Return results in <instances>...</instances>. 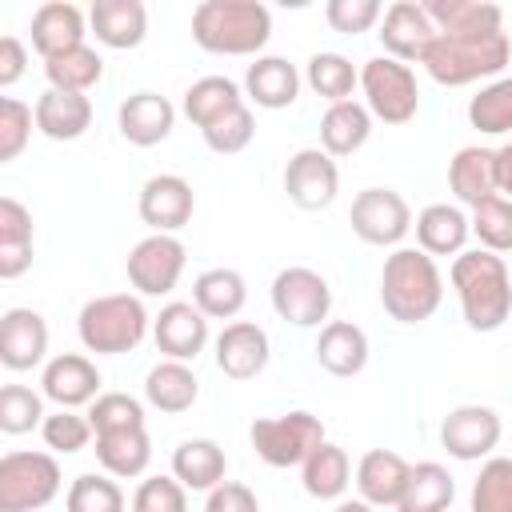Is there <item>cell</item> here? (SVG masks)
I'll return each instance as SVG.
<instances>
[{
    "label": "cell",
    "mask_w": 512,
    "mask_h": 512,
    "mask_svg": "<svg viewBox=\"0 0 512 512\" xmlns=\"http://www.w3.org/2000/svg\"><path fill=\"white\" fill-rule=\"evenodd\" d=\"M448 280L456 288L464 324L472 332L504 328V320L512 316V272H508L504 256H496L488 248L460 252L448 268Z\"/></svg>",
    "instance_id": "6da1fadb"
},
{
    "label": "cell",
    "mask_w": 512,
    "mask_h": 512,
    "mask_svg": "<svg viewBox=\"0 0 512 512\" xmlns=\"http://www.w3.org/2000/svg\"><path fill=\"white\" fill-rule=\"evenodd\" d=\"M508 60H512V44H508L504 28H496V32H436V40L420 56L424 72L444 88L496 80V76H504Z\"/></svg>",
    "instance_id": "7a4b0ae2"
},
{
    "label": "cell",
    "mask_w": 512,
    "mask_h": 512,
    "mask_svg": "<svg viewBox=\"0 0 512 512\" xmlns=\"http://www.w3.org/2000/svg\"><path fill=\"white\" fill-rule=\"evenodd\" d=\"M192 40L212 56H260L272 40V12L260 0H200L192 8Z\"/></svg>",
    "instance_id": "3957f363"
},
{
    "label": "cell",
    "mask_w": 512,
    "mask_h": 512,
    "mask_svg": "<svg viewBox=\"0 0 512 512\" xmlns=\"http://www.w3.org/2000/svg\"><path fill=\"white\" fill-rule=\"evenodd\" d=\"M444 300V276L420 248H392L380 268V304L400 324L428 320Z\"/></svg>",
    "instance_id": "277c9868"
},
{
    "label": "cell",
    "mask_w": 512,
    "mask_h": 512,
    "mask_svg": "<svg viewBox=\"0 0 512 512\" xmlns=\"http://www.w3.org/2000/svg\"><path fill=\"white\" fill-rule=\"evenodd\" d=\"M148 328H152V316L144 312V300L132 292L92 296L76 316L80 344L96 356H124V352L140 348Z\"/></svg>",
    "instance_id": "5b68a950"
},
{
    "label": "cell",
    "mask_w": 512,
    "mask_h": 512,
    "mask_svg": "<svg viewBox=\"0 0 512 512\" xmlns=\"http://www.w3.org/2000/svg\"><path fill=\"white\" fill-rule=\"evenodd\" d=\"M248 440H252L256 456L268 468H300L324 444V424H320V416L296 408V412H284V416L252 420Z\"/></svg>",
    "instance_id": "8992f818"
},
{
    "label": "cell",
    "mask_w": 512,
    "mask_h": 512,
    "mask_svg": "<svg viewBox=\"0 0 512 512\" xmlns=\"http://www.w3.org/2000/svg\"><path fill=\"white\" fill-rule=\"evenodd\" d=\"M60 464L52 452L0 456V512H40L60 496Z\"/></svg>",
    "instance_id": "52a82bcc"
},
{
    "label": "cell",
    "mask_w": 512,
    "mask_h": 512,
    "mask_svg": "<svg viewBox=\"0 0 512 512\" xmlns=\"http://www.w3.org/2000/svg\"><path fill=\"white\" fill-rule=\"evenodd\" d=\"M360 88H364V108L372 112V120L408 124L420 112V84L404 60H392V56L364 60Z\"/></svg>",
    "instance_id": "ba28073f"
},
{
    "label": "cell",
    "mask_w": 512,
    "mask_h": 512,
    "mask_svg": "<svg viewBox=\"0 0 512 512\" xmlns=\"http://www.w3.org/2000/svg\"><path fill=\"white\" fill-rule=\"evenodd\" d=\"M272 308L296 328H324L332 312V288L316 268L288 264L272 276Z\"/></svg>",
    "instance_id": "9c48e42d"
},
{
    "label": "cell",
    "mask_w": 512,
    "mask_h": 512,
    "mask_svg": "<svg viewBox=\"0 0 512 512\" xmlns=\"http://www.w3.org/2000/svg\"><path fill=\"white\" fill-rule=\"evenodd\" d=\"M348 224L364 244L400 248V240L412 232V208L396 188H364L348 208Z\"/></svg>",
    "instance_id": "30bf717a"
},
{
    "label": "cell",
    "mask_w": 512,
    "mask_h": 512,
    "mask_svg": "<svg viewBox=\"0 0 512 512\" xmlns=\"http://www.w3.org/2000/svg\"><path fill=\"white\" fill-rule=\"evenodd\" d=\"M184 264H188V248L180 244V236L148 232L128 252V284L140 296H168L180 284Z\"/></svg>",
    "instance_id": "8fae6325"
},
{
    "label": "cell",
    "mask_w": 512,
    "mask_h": 512,
    "mask_svg": "<svg viewBox=\"0 0 512 512\" xmlns=\"http://www.w3.org/2000/svg\"><path fill=\"white\" fill-rule=\"evenodd\" d=\"M284 192L296 208L320 212L340 192V168L324 148H300L284 164Z\"/></svg>",
    "instance_id": "7c38bea8"
},
{
    "label": "cell",
    "mask_w": 512,
    "mask_h": 512,
    "mask_svg": "<svg viewBox=\"0 0 512 512\" xmlns=\"http://www.w3.org/2000/svg\"><path fill=\"white\" fill-rule=\"evenodd\" d=\"M500 436H504V424L488 404H460L440 424V444L456 460H488Z\"/></svg>",
    "instance_id": "4fadbf2b"
},
{
    "label": "cell",
    "mask_w": 512,
    "mask_h": 512,
    "mask_svg": "<svg viewBox=\"0 0 512 512\" xmlns=\"http://www.w3.org/2000/svg\"><path fill=\"white\" fill-rule=\"evenodd\" d=\"M136 208H140V220H144L152 232L176 236V232L192 220V212H196V192H192V184H188L184 176L160 172V176H148V180L140 184Z\"/></svg>",
    "instance_id": "5bb4252c"
},
{
    "label": "cell",
    "mask_w": 512,
    "mask_h": 512,
    "mask_svg": "<svg viewBox=\"0 0 512 512\" xmlns=\"http://www.w3.org/2000/svg\"><path fill=\"white\" fill-rule=\"evenodd\" d=\"M272 360L268 332L256 320H228L216 336V368L228 380H256Z\"/></svg>",
    "instance_id": "9a60e30c"
},
{
    "label": "cell",
    "mask_w": 512,
    "mask_h": 512,
    "mask_svg": "<svg viewBox=\"0 0 512 512\" xmlns=\"http://www.w3.org/2000/svg\"><path fill=\"white\" fill-rule=\"evenodd\" d=\"M152 340L164 352V360H196L208 344V316L192 300H172L152 320Z\"/></svg>",
    "instance_id": "2e32d148"
},
{
    "label": "cell",
    "mask_w": 512,
    "mask_h": 512,
    "mask_svg": "<svg viewBox=\"0 0 512 512\" xmlns=\"http://www.w3.org/2000/svg\"><path fill=\"white\" fill-rule=\"evenodd\" d=\"M376 36H380V44H384V56L404 60V64H412V60L420 64L424 48L436 40V28H432L424 4H416V0H396V4L384 8Z\"/></svg>",
    "instance_id": "e0dca14e"
},
{
    "label": "cell",
    "mask_w": 512,
    "mask_h": 512,
    "mask_svg": "<svg viewBox=\"0 0 512 512\" xmlns=\"http://www.w3.org/2000/svg\"><path fill=\"white\" fill-rule=\"evenodd\" d=\"M48 324L36 308H8L0 316V364L8 372H28L48 364Z\"/></svg>",
    "instance_id": "ac0fdd59"
},
{
    "label": "cell",
    "mask_w": 512,
    "mask_h": 512,
    "mask_svg": "<svg viewBox=\"0 0 512 512\" xmlns=\"http://www.w3.org/2000/svg\"><path fill=\"white\" fill-rule=\"evenodd\" d=\"M100 368L84 352H60L40 372V392L60 408H80L100 396Z\"/></svg>",
    "instance_id": "d6986e66"
},
{
    "label": "cell",
    "mask_w": 512,
    "mask_h": 512,
    "mask_svg": "<svg viewBox=\"0 0 512 512\" xmlns=\"http://www.w3.org/2000/svg\"><path fill=\"white\" fill-rule=\"evenodd\" d=\"M408 476H412V464L400 452L372 448L356 464V492L372 508H396L400 496H404V488H408Z\"/></svg>",
    "instance_id": "ffe728a7"
},
{
    "label": "cell",
    "mask_w": 512,
    "mask_h": 512,
    "mask_svg": "<svg viewBox=\"0 0 512 512\" xmlns=\"http://www.w3.org/2000/svg\"><path fill=\"white\" fill-rule=\"evenodd\" d=\"M28 32H32V48H36L44 60H52V56L72 52V48L84 44V36H88V16H84L76 4H68V0H48V4H40V8L32 12Z\"/></svg>",
    "instance_id": "44dd1931"
},
{
    "label": "cell",
    "mask_w": 512,
    "mask_h": 512,
    "mask_svg": "<svg viewBox=\"0 0 512 512\" xmlns=\"http://www.w3.org/2000/svg\"><path fill=\"white\" fill-rule=\"evenodd\" d=\"M116 124H120V136L136 148H152L160 140L172 136V124H176V108L168 96L160 92H132L120 112H116Z\"/></svg>",
    "instance_id": "7402d4cb"
},
{
    "label": "cell",
    "mask_w": 512,
    "mask_h": 512,
    "mask_svg": "<svg viewBox=\"0 0 512 512\" xmlns=\"http://www.w3.org/2000/svg\"><path fill=\"white\" fill-rule=\"evenodd\" d=\"M412 228H416V248L428 252L432 260L436 256H460L468 236H472V224H468L460 204H428L416 212Z\"/></svg>",
    "instance_id": "603a6c76"
},
{
    "label": "cell",
    "mask_w": 512,
    "mask_h": 512,
    "mask_svg": "<svg viewBox=\"0 0 512 512\" xmlns=\"http://www.w3.org/2000/svg\"><path fill=\"white\" fill-rule=\"evenodd\" d=\"M244 96L256 108H268V112L296 104V96H300V72H296V64L284 60V56H256L248 64V72H244Z\"/></svg>",
    "instance_id": "cb8c5ba5"
},
{
    "label": "cell",
    "mask_w": 512,
    "mask_h": 512,
    "mask_svg": "<svg viewBox=\"0 0 512 512\" xmlns=\"http://www.w3.org/2000/svg\"><path fill=\"white\" fill-rule=\"evenodd\" d=\"M32 112H36V132H44L48 140H80L92 128V100L84 92L44 88Z\"/></svg>",
    "instance_id": "d4e9b609"
},
{
    "label": "cell",
    "mask_w": 512,
    "mask_h": 512,
    "mask_svg": "<svg viewBox=\"0 0 512 512\" xmlns=\"http://www.w3.org/2000/svg\"><path fill=\"white\" fill-rule=\"evenodd\" d=\"M88 24L104 48H136L148 36V8L140 0H96L88 8Z\"/></svg>",
    "instance_id": "484cf974"
},
{
    "label": "cell",
    "mask_w": 512,
    "mask_h": 512,
    "mask_svg": "<svg viewBox=\"0 0 512 512\" xmlns=\"http://www.w3.org/2000/svg\"><path fill=\"white\" fill-rule=\"evenodd\" d=\"M448 188L468 208H476L480 200L496 196L500 192V184H496V148H480V144L460 148L448 160Z\"/></svg>",
    "instance_id": "4316f807"
},
{
    "label": "cell",
    "mask_w": 512,
    "mask_h": 512,
    "mask_svg": "<svg viewBox=\"0 0 512 512\" xmlns=\"http://www.w3.org/2000/svg\"><path fill=\"white\" fill-rule=\"evenodd\" d=\"M316 364L332 376H360L368 364V336L352 320H328L316 336Z\"/></svg>",
    "instance_id": "83f0119b"
},
{
    "label": "cell",
    "mask_w": 512,
    "mask_h": 512,
    "mask_svg": "<svg viewBox=\"0 0 512 512\" xmlns=\"http://www.w3.org/2000/svg\"><path fill=\"white\" fill-rule=\"evenodd\" d=\"M224 472H228V456L216 440L208 436H192V440H180L176 452H172V476L188 488V492H212L216 484H224Z\"/></svg>",
    "instance_id": "f1b7e54d"
},
{
    "label": "cell",
    "mask_w": 512,
    "mask_h": 512,
    "mask_svg": "<svg viewBox=\"0 0 512 512\" xmlns=\"http://www.w3.org/2000/svg\"><path fill=\"white\" fill-rule=\"evenodd\" d=\"M196 396H200V380L184 360H160L144 376V400L164 416L188 412L196 404Z\"/></svg>",
    "instance_id": "f546056e"
},
{
    "label": "cell",
    "mask_w": 512,
    "mask_h": 512,
    "mask_svg": "<svg viewBox=\"0 0 512 512\" xmlns=\"http://www.w3.org/2000/svg\"><path fill=\"white\" fill-rule=\"evenodd\" d=\"M372 136V112L360 100H340L328 104L320 116V148L336 160V156H352L368 144Z\"/></svg>",
    "instance_id": "4dcf8cb0"
},
{
    "label": "cell",
    "mask_w": 512,
    "mask_h": 512,
    "mask_svg": "<svg viewBox=\"0 0 512 512\" xmlns=\"http://www.w3.org/2000/svg\"><path fill=\"white\" fill-rule=\"evenodd\" d=\"M32 268V212L16 200H0V280H16Z\"/></svg>",
    "instance_id": "1f68e13d"
},
{
    "label": "cell",
    "mask_w": 512,
    "mask_h": 512,
    "mask_svg": "<svg viewBox=\"0 0 512 512\" xmlns=\"http://www.w3.org/2000/svg\"><path fill=\"white\" fill-rule=\"evenodd\" d=\"M248 300V284L236 268H204L192 280V304L208 320H236Z\"/></svg>",
    "instance_id": "d6a6232c"
},
{
    "label": "cell",
    "mask_w": 512,
    "mask_h": 512,
    "mask_svg": "<svg viewBox=\"0 0 512 512\" xmlns=\"http://www.w3.org/2000/svg\"><path fill=\"white\" fill-rule=\"evenodd\" d=\"M300 484L312 500H344L348 484H352V460L340 444L324 440L304 464H300Z\"/></svg>",
    "instance_id": "836d02e7"
},
{
    "label": "cell",
    "mask_w": 512,
    "mask_h": 512,
    "mask_svg": "<svg viewBox=\"0 0 512 512\" xmlns=\"http://www.w3.org/2000/svg\"><path fill=\"white\" fill-rule=\"evenodd\" d=\"M244 108V92L232 76H200L188 92H184V116L204 132L216 120H224L228 112Z\"/></svg>",
    "instance_id": "e575fe53"
},
{
    "label": "cell",
    "mask_w": 512,
    "mask_h": 512,
    "mask_svg": "<svg viewBox=\"0 0 512 512\" xmlns=\"http://www.w3.org/2000/svg\"><path fill=\"white\" fill-rule=\"evenodd\" d=\"M96 460L108 476L116 480H136L144 476L152 460V440L144 428H124V432H104L96 436Z\"/></svg>",
    "instance_id": "d590c367"
},
{
    "label": "cell",
    "mask_w": 512,
    "mask_h": 512,
    "mask_svg": "<svg viewBox=\"0 0 512 512\" xmlns=\"http://www.w3.org/2000/svg\"><path fill=\"white\" fill-rule=\"evenodd\" d=\"M452 500H456L452 472L436 460H424V464H412V476H408V488H404L396 512H448Z\"/></svg>",
    "instance_id": "8d00e7d4"
},
{
    "label": "cell",
    "mask_w": 512,
    "mask_h": 512,
    "mask_svg": "<svg viewBox=\"0 0 512 512\" xmlns=\"http://www.w3.org/2000/svg\"><path fill=\"white\" fill-rule=\"evenodd\" d=\"M436 32H496L504 24L492 0H420Z\"/></svg>",
    "instance_id": "74e56055"
},
{
    "label": "cell",
    "mask_w": 512,
    "mask_h": 512,
    "mask_svg": "<svg viewBox=\"0 0 512 512\" xmlns=\"http://www.w3.org/2000/svg\"><path fill=\"white\" fill-rule=\"evenodd\" d=\"M44 76H48V88H60V92H88L92 84H100L104 76V56L88 44L72 48V52H60L52 60H44Z\"/></svg>",
    "instance_id": "f35d334b"
},
{
    "label": "cell",
    "mask_w": 512,
    "mask_h": 512,
    "mask_svg": "<svg viewBox=\"0 0 512 512\" xmlns=\"http://www.w3.org/2000/svg\"><path fill=\"white\" fill-rule=\"evenodd\" d=\"M468 124L484 136L512 132V76H496L480 84V92L468 100Z\"/></svg>",
    "instance_id": "ab89813d"
},
{
    "label": "cell",
    "mask_w": 512,
    "mask_h": 512,
    "mask_svg": "<svg viewBox=\"0 0 512 512\" xmlns=\"http://www.w3.org/2000/svg\"><path fill=\"white\" fill-rule=\"evenodd\" d=\"M304 80L316 96H324L328 104H340V100H352V88L360 84V72L340 52H316L304 68Z\"/></svg>",
    "instance_id": "60d3db41"
},
{
    "label": "cell",
    "mask_w": 512,
    "mask_h": 512,
    "mask_svg": "<svg viewBox=\"0 0 512 512\" xmlns=\"http://www.w3.org/2000/svg\"><path fill=\"white\" fill-rule=\"evenodd\" d=\"M472 512H512V456H488L468 496Z\"/></svg>",
    "instance_id": "b9f144b4"
},
{
    "label": "cell",
    "mask_w": 512,
    "mask_h": 512,
    "mask_svg": "<svg viewBox=\"0 0 512 512\" xmlns=\"http://www.w3.org/2000/svg\"><path fill=\"white\" fill-rule=\"evenodd\" d=\"M468 224H472V236L480 240V248H488V252H512V200L508 196H488V200H480L476 208H472V216H468Z\"/></svg>",
    "instance_id": "7bdbcfd3"
},
{
    "label": "cell",
    "mask_w": 512,
    "mask_h": 512,
    "mask_svg": "<svg viewBox=\"0 0 512 512\" xmlns=\"http://www.w3.org/2000/svg\"><path fill=\"white\" fill-rule=\"evenodd\" d=\"M88 424L96 436L104 432H124V428H144V404L128 392H100L92 404H88Z\"/></svg>",
    "instance_id": "ee69618b"
},
{
    "label": "cell",
    "mask_w": 512,
    "mask_h": 512,
    "mask_svg": "<svg viewBox=\"0 0 512 512\" xmlns=\"http://www.w3.org/2000/svg\"><path fill=\"white\" fill-rule=\"evenodd\" d=\"M64 508L68 512H124V492H120L116 476L84 472V476H76L68 484Z\"/></svg>",
    "instance_id": "f6af8a7d"
},
{
    "label": "cell",
    "mask_w": 512,
    "mask_h": 512,
    "mask_svg": "<svg viewBox=\"0 0 512 512\" xmlns=\"http://www.w3.org/2000/svg\"><path fill=\"white\" fill-rule=\"evenodd\" d=\"M44 424V396L32 392L28 384H4L0 388V432L20 436Z\"/></svg>",
    "instance_id": "bcb514c9"
},
{
    "label": "cell",
    "mask_w": 512,
    "mask_h": 512,
    "mask_svg": "<svg viewBox=\"0 0 512 512\" xmlns=\"http://www.w3.org/2000/svg\"><path fill=\"white\" fill-rule=\"evenodd\" d=\"M32 128H36V112L24 100L4 96L0 100V164H12L28 148Z\"/></svg>",
    "instance_id": "7dc6e473"
},
{
    "label": "cell",
    "mask_w": 512,
    "mask_h": 512,
    "mask_svg": "<svg viewBox=\"0 0 512 512\" xmlns=\"http://www.w3.org/2000/svg\"><path fill=\"white\" fill-rule=\"evenodd\" d=\"M40 436H44V444H48L52 452L72 456V452H84V448H88V440H92L96 432H92L88 416H80V412H72V408H60V412L44 416Z\"/></svg>",
    "instance_id": "c3c4849f"
},
{
    "label": "cell",
    "mask_w": 512,
    "mask_h": 512,
    "mask_svg": "<svg viewBox=\"0 0 512 512\" xmlns=\"http://www.w3.org/2000/svg\"><path fill=\"white\" fill-rule=\"evenodd\" d=\"M252 136H256V116H252L248 104L236 108V112H228V116L216 120L212 128H204V144H208L216 156H236V152H244V148L252 144Z\"/></svg>",
    "instance_id": "681fc988"
},
{
    "label": "cell",
    "mask_w": 512,
    "mask_h": 512,
    "mask_svg": "<svg viewBox=\"0 0 512 512\" xmlns=\"http://www.w3.org/2000/svg\"><path fill=\"white\" fill-rule=\"evenodd\" d=\"M132 512H188V488L176 476H148L132 492Z\"/></svg>",
    "instance_id": "f907efd6"
},
{
    "label": "cell",
    "mask_w": 512,
    "mask_h": 512,
    "mask_svg": "<svg viewBox=\"0 0 512 512\" xmlns=\"http://www.w3.org/2000/svg\"><path fill=\"white\" fill-rule=\"evenodd\" d=\"M384 16V4L380 0H328L324 4V20L332 32H344V36H356V32H368L372 24H380Z\"/></svg>",
    "instance_id": "816d5d0a"
},
{
    "label": "cell",
    "mask_w": 512,
    "mask_h": 512,
    "mask_svg": "<svg viewBox=\"0 0 512 512\" xmlns=\"http://www.w3.org/2000/svg\"><path fill=\"white\" fill-rule=\"evenodd\" d=\"M204 512H260V500H256V492H252L248 484L224 480V484H216V488L208 492Z\"/></svg>",
    "instance_id": "f5cc1de1"
},
{
    "label": "cell",
    "mask_w": 512,
    "mask_h": 512,
    "mask_svg": "<svg viewBox=\"0 0 512 512\" xmlns=\"http://www.w3.org/2000/svg\"><path fill=\"white\" fill-rule=\"evenodd\" d=\"M28 68V52L20 36H0V88H12Z\"/></svg>",
    "instance_id": "db71d44e"
},
{
    "label": "cell",
    "mask_w": 512,
    "mask_h": 512,
    "mask_svg": "<svg viewBox=\"0 0 512 512\" xmlns=\"http://www.w3.org/2000/svg\"><path fill=\"white\" fill-rule=\"evenodd\" d=\"M496 184H500V196L512 200V140L496 148Z\"/></svg>",
    "instance_id": "11a10c76"
},
{
    "label": "cell",
    "mask_w": 512,
    "mask_h": 512,
    "mask_svg": "<svg viewBox=\"0 0 512 512\" xmlns=\"http://www.w3.org/2000/svg\"><path fill=\"white\" fill-rule=\"evenodd\" d=\"M332 512H376V508H372L368 500H360V496H356V500H336V508H332Z\"/></svg>",
    "instance_id": "9f6ffc18"
}]
</instances>
